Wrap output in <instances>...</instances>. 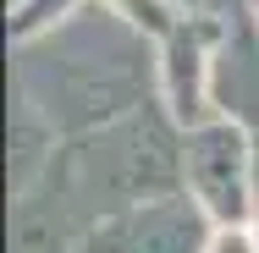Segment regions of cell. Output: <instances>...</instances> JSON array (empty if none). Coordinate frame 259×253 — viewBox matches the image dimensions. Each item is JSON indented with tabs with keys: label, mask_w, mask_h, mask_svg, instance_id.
Segmentation results:
<instances>
[{
	"label": "cell",
	"mask_w": 259,
	"mask_h": 253,
	"mask_svg": "<svg viewBox=\"0 0 259 253\" xmlns=\"http://www.w3.org/2000/svg\"><path fill=\"white\" fill-rule=\"evenodd\" d=\"M182 182L215 226H248L254 220V127L232 116L182 127Z\"/></svg>",
	"instance_id": "1"
},
{
	"label": "cell",
	"mask_w": 259,
	"mask_h": 253,
	"mask_svg": "<svg viewBox=\"0 0 259 253\" xmlns=\"http://www.w3.org/2000/svg\"><path fill=\"white\" fill-rule=\"evenodd\" d=\"M215 33L221 17L204 11H182V22L160 39V61H155V83H160V105L177 127H199L215 116L209 99V55H215Z\"/></svg>",
	"instance_id": "2"
},
{
	"label": "cell",
	"mask_w": 259,
	"mask_h": 253,
	"mask_svg": "<svg viewBox=\"0 0 259 253\" xmlns=\"http://www.w3.org/2000/svg\"><path fill=\"white\" fill-rule=\"evenodd\" d=\"M209 99H215V116H232L259 132V17L254 11L221 17L215 55H209Z\"/></svg>",
	"instance_id": "3"
},
{
	"label": "cell",
	"mask_w": 259,
	"mask_h": 253,
	"mask_svg": "<svg viewBox=\"0 0 259 253\" xmlns=\"http://www.w3.org/2000/svg\"><path fill=\"white\" fill-rule=\"evenodd\" d=\"M83 6H89V0H22V6H11V44H33V39L55 33V28L72 22Z\"/></svg>",
	"instance_id": "4"
},
{
	"label": "cell",
	"mask_w": 259,
	"mask_h": 253,
	"mask_svg": "<svg viewBox=\"0 0 259 253\" xmlns=\"http://www.w3.org/2000/svg\"><path fill=\"white\" fill-rule=\"evenodd\" d=\"M100 6H110L116 17H127L133 28H144L149 39H165L182 22V6L177 0H100Z\"/></svg>",
	"instance_id": "5"
},
{
	"label": "cell",
	"mask_w": 259,
	"mask_h": 253,
	"mask_svg": "<svg viewBox=\"0 0 259 253\" xmlns=\"http://www.w3.org/2000/svg\"><path fill=\"white\" fill-rule=\"evenodd\" d=\"M204 253H259L248 226H209V248Z\"/></svg>",
	"instance_id": "6"
},
{
	"label": "cell",
	"mask_w": 259,
	"mask_h": 253,
	"mask_svg": "<svg viewBox=\"0 0 259 253\" xmlns=\"http://www.w3.org/2000/svg\"><path fill=\"white\" fill-rule=\"evenodd\" d=\"M254 215H259V132H254Z\"/></svg>",
	"instance_id": "7"
},
{
	"label": "cell",
	"mask_w": 259,
	"mask_h": 253,
	"mask_svg": "<svg viewBox=\"0 0 259 253\" xmlns=\"http://www.w3.org/2000/svg\"><path fill=\"white\" fill-rule=\"evenodd\" d=\"M177 6H182V11H199V6H204V0H177Z\"/></svg>",
	"instance_id": "8"
},
{
	"label": "cell",
	"mask_w": 259,
	"mask_h": 253,
	"mask_svg": "<svg viewBox=\"0 0 259 253\" xmlns=\"http://www.w3.org/2000/svg\"><path fill=\"white\" fill-rule=\"evenodd\" d=\"M248 231H254V242H259V215H254V220H248Z\"/></svg>",
	"instance_id": "9"
},
{
	"label": "cell",
	"mask_w": 259,
	"mask_h": 253,
	"mask_svg": "<svg viewBox=\"0 0 259 253\" xmlns=\"http://www.w3.org/2000/svg\"><path fill=\"white\" fill-rule=\"evenodd\" d=\"M248 11H254V17H259V0H248Z\"/></svg>",
	"instance_id": "10"
},
{
	"label": "cell",
	"mask_w": 259,
	"mask_h": 253,
	"mask_svg": "<svg viewBox=\"0 0 259 253\" xmlns=\"http://www.w3.org/2000/svg\"><path fill=\"white\" fill-rule=\"evenodd\" d=\"M11 6H22V0H6V11H11Z\"/></svg>",
	"instance_id": "11"
}]
</instances>
